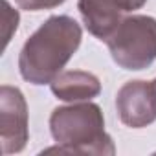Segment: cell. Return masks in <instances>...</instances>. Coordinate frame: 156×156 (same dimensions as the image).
<instances>
[{"label": "cell", "mask_w": 156, "mask_h": 156, "mask_svg": "<svg viewBox=\"0 0 156 156\" xmlns=\"http://www.w3.org/2000/svg\"><path fill=\"white\" fill-rule=\"evenodd\" d=\"M17 6L26 11H44V9H53L64 4L66 0H15Z\"/></svg>", "instance_id": "cell-9"}, {"label": "cell", "mask_w": 156, "mask_h": 156, "mask_svg": "<svg viewBox=\"0 0 156 156\" xmlns=\"http://www.w3.org/2000/svg\"><path fill=\"white\" fill-rule=\"evenodd\" d=\"M147 0H77L83 24L96 39L107 42L127 13L145 6Z\"/></svg>", "instance_id": "cell-6"}, {"label": "cell", "mask_w": 156, "mask_h": 156, "mask_svg": "<svg viewBox=\"0 0 156 156\" xmlns=\"http://www.w3.org/2000/svg\"><path fill=\"white\" fill-rule=\"evenodd\" d=\"M51 94L66 103L90 101L101 94V81L92 72L85 70H62L50 83Z\"/></svg>", "instance_id": "cell-7"}, {"label": "cell", "mask_w": 156, "mask_h": 156, "mask_svg": "<svg viewBox=\"0 0 156 156\" xmlns=\"http://www.w3.org/2000/svg\"><path fill=\"white\" fill-rule=\"evenodd\" d=\"M30 140L28 103L20 88L0 87V149L4 154L24 151Z\"/></svg>", "instance_id": "cell-4"}, {"label": "cell", "mask_w": 156, "mask_h": 156, "mask_svg": "<svg viewBox=\"0 0 156 156\" xmlns=\"http://www.w3.org/2000/svg\"><path fill=\"white\" fill-rule=\"evenodd\" d=\"M112 61L130 72L149 68L156 61V19L149 15L125 17L107 41Z\"/></svg>", "instance_id": "cell-3"}, {"label": "cell", "mask_w": 156, "mask_h": 156, "mask_svg": "<svg viewBox=\"0 0 156 156\" xmlns=\"http://www.w3.org/2000/svg\"><path fill=\"white\" fill-rule=\"evenodd\" d=\"M83 30L68 15H51L24 42L19 53L22 79L35 85H50L79 50Z\"/></svg>", "instance_id": "cell-1"}, {"label": "cell", "mask_w": 156, "mask_h": 156, "mask_svg": "<svg viewBox=\"0 0 156 156\" xmlns=\"http://www.w3.org/2000/svg\"><path fill=\"white\" fill-rule=\"evenodd\" d=\"M50 132L57 145L44 152L116 154L114 140L105 130L103 110L90 101H77L53 108L50 116Z\"/></svg>", "instance_id": "cell-2"}, {"label": "cell", "mask_w": 156, "mask_h": 156, "mask_svg": "<svg viewBox=\"0 0 156 156\" xmlns=\"http://www.w3.org/2000/svg\"><path fill=\"white\" fill-rule=\"evenodd\" d=\"M152 83H154V87H156V79H154V81H152Z\"/></svg>", "instance_id": "cell-10"}, {"label": "cell", "mask_w": 156, "mask_h": 156, "mask_svg": "<svg viewBox=\"0 0 156 156\" xmlns=\"http://www.w3.org/2000/svg\"><path fill=\"white\" fill-rule=\"evenodd\" d=\"M116 110L123 125L143 129L156 121V87L152 81H127L116 94Z\"/></svg>", "instance_id": "cell-5"}, {"label": "cell", "mask_w": 156, "mask_h": 156, "mask_svg": "<svg viewBox=\"0 0 156 156\" xmlns=\"http://www.w3.org/2000/svg\"><path fill=\"white\" fill-rule=\"evenodd\" d=\"M2 9H4V48H6L13 31H17V28H19L20 17H19V11L9 6L8 0H2Z\"/></svg>", "instance_id": "cell-8"}]
</instances>
